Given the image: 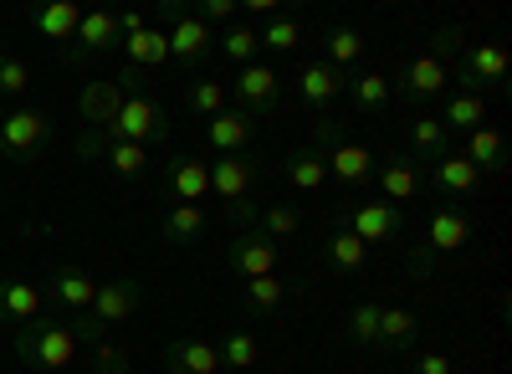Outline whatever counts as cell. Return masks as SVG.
Instances as JSON below:
<instances>
[{
    "label": "cell",
    "instance_id": "6da1fadb",
    "mask_svg": "<svg viewBox=\"0 0 512 374\" xmlns=\"http://www.w3.org/2000/svg\"><path fill=\"white\" fill-rule=\"evenodd\" d=\"M16 349L36 369H67L72 354H77V328H67V323H31V334H21Z\"/></svg>",
    "mask_w": 512,
    "mask_h": 374
},
{
    "label": "cell",
    "instance_id": "7a4b0ae2",
    "mask_svg": "<svg viewBox=\"0 0 512 374\" xmlns=\"http://www.w3.org/2000/svg\"><path fill=\"white\" fill-rule=\"evenodd\" d=\"M164 134V118H159V103L154 98H123L118 118L108 123V139H123V144H144Z\"/></svg>",
    "mask_w": 512,
    "mask_h": 374
},
{
    "label": "cell",
    "instance_id": "3957f363",
    "mask_svg": "<svg viewBox=\"0 0 512 374\" xmlns=\"http://www.w3.org/2000/svg\"><path fill=\"white\" fill-rule=\"evenodd\" d=\"M41 139H47V118H41L36 108H11L6 118H0V144H6V154L26 159V154H36Z\"/></svg>",
    "mask_w": 512,
    "mask_h": 374
},
{
    "label": "cell",
    "instance_id": "277c9868",
    "mask_svg": "<svg viewBox=\"0 0 512 374\" xmlns=\"http://www.w3.org/2000/svg\"><path fill=\"white\" fill-rule=\"evenodd\" d=\"M231 267L251 282V277H277V241L262 236V231H246L236 246H231Z\"/></svg>",
    "mask_w": 512,
    "mask_h": 374
},
{
    "label": "cell",
    "instance_id": "5b68a950",
    "mask_svg": "<svg viewBox=\"0 0 512 374\" xmlns=\"http://www.w3.org/2000/svg\"><path fill=\"white\" fill-rule=\"evenodd\" d=\"M349 231L369 246V241H390V236L405 231V226H400V211H395L390 200H364L359 211L349 216Z\"/></svg>",
    "mask_w": 512,
    "mask_h": 374
},
{
    "label": "cell",
    "instance_id": "8992f818",
    "mask_svg": "<svg viewBox=\"0 0 512 374\" xmlns=\"http://www.w3.org/2000/svg\"><path fill=\"white\" fill-rule=\"evenodd\" d=\"M323 164H328V175H333L338 185H364L369 170H374V154H369L364 144H338Z\"/></svg>",
    "mask_w": 512,
    "mask_h": 374
},
{
    "label": "cell",
    "instance_id": "52a82bcc",
    "mask_svg": "<svg viewBox=\"0 0 512 374\" xmlns=\"http://www.w3.org/2000/svg\"><path fill=\"white\" fill-rule=\"evenodd\" d=\"M169 190H175L180 205H200L210 195V164L200 159H175V170H169Z\"/></svg>",
    "mask_w": 512,
    "mask_h": 374
},
{
    "label": "cell",
    "instance_id": "ba28073f",
    "mask_svg": "<svg viewBox=\"0 0 512 374\" xmlns=\"http://www.w3.org/2000/svg\"><path fill=\"white\" fill-rule=\"evenodd\" d=\"M436 185L451 195H472L482 190V170L466 154H436Z\"/></svg>",
    "mask_w": 512,
    "mask_h": 374
},
{
    "label": "cell",
    "instance_id": "9c48e42d",
    "mask_svg": "<svg viewBox=\"0 0 512 374\" xmlns=\"http://www.w3.org/2000/svg\"><path fill=\"white\" fill-rule=\"evenodd\" d=\"M164 36H169V57H180V62H195V57H205V47H210V26H205L200 16H180Z\"/></svg>",
    "mask_w": 512,
    "mask_h": 374
},
{
    "label": "cell",
    "instance_id": "30bf717a",
    "mask_svg": "<svg viewBox=\"0 0 512 374\" xmlns=\"http://www.w3.org/2000/svg\"><path fill=\"white\" fill-rule=\"evenodd\" d=\"M77 108H82V118L88 123H113L118 118V108H123V88L118 82H88V88H82V98H77Z\"/></svg>",
    "mask_w": 512,
    "mask_h": 374
},
{
    "label": "cell",
    "instance_id": "8fae6325",
    "mask_svg": "<svg viewBox=\"0 0 512 374\" xmlns=\"http://www.w3.org/2000/svg\"><path fill=\"white\" fill-rule=\"evenodd\" d=\"M251 190V164H241L236 154H221L210 164V195H226V200H246Z\"/></svg>",
    "mask_w": 512,
    "mask_h": 374
},
{
    "label": "cell",
    "instance_id": "7c38bea8",
    "mask_svg": "<svg viewBox=\"0 0 512 374\" xmlns=\"http://www.w3.org/2000/svg\"><path fill=\"white\" fill-rule=\"evenodd\" d=\"M169 364H175V374H216L221 349L205 344V339H180L175 349H169Z\"/></svg>",
    "mask_w": 512,
    "mask_h": 374
},
{
    "label": "cell",
    "instance_id": "4fadbf2b",
    "mask_svg": "<svg viewBox=\"0 0 512 374\" xmlns=\"http://www.w3.org/2000/svg\"><path fill=\"white\" fill-rule=\"evenodd\" d=\"M446 77H451V67H446L441 57H415V62L405 67V88H410L415 98H441V93H446Z\"/></svg>",
    "mask_w": 512,
    "mask_h": 374
},
{
    "label": "cell",
    "instance_id": "5bb4252c",
    "mask_svg": "<svg viewBox=\"0 0 512 374\" xmlns=\"http://www.w3.org/2000/svg\"><path fill=\"white\" fill-rule=\"evenodd\" d=\"M236 98L241 103H251V108H272L277 103V67H241V77H236Z\"/></svg>",
    "mask_w": 512,
    "mask_h": 374
},
{
    "label": "cell",
    "instance_id": "9a60e30c",
    "mask_svg": "<svg viewBox=\"0 0 512 374\" xmlns=\"http://www.w3.org/2000/svg\"><path fill=\"white\" fill-rule=\"evenodd\" d=\"M425 236H431V252H461L466 236H472V221L456 216V211H436V216H431V231H425Z\"/></svg>",
    "mask_w": 512,
    "mask_h": 374
},
{
    "label": "cell",
    "instance_id": "2e32d148",
    "mask_svg": "<svg viewBox=\"0 0 512 374\" xmlns=\"http://www.w3.org/2000/svg\"><path fill=\"white\" fill-rule=\"evenodd\" d=\"M134 308H139V298H134V287H123V282L98 287V298H93V313L103 323H128V318H134Z\"/></svg>",
    "mask_w": 512,
    "mask_h": 374
},
{
    "label": "cell",
    "instance_id": "e0dca14e",
    "mask_svg": "<svg viewBox=\"0 0 512 374\" xmlns=\"http://www.w3.org/2000/svg\"><path fill=\"white\" fill-rule=\"evenodd\" d=\"M77 21H82V11L72 6V0H52V6H41V11H36V31H41V36H52V41L77 36Z\"/></svg>",
    "mask_w": 512,
    "mask_h": 374
},
{
    "label": "cell",
    "instance_id": "ac0fdd59",
    "mask_svg": "<svg viewBox=\"0 0 512 374\" xmlns=\"http://www.w3.org/2000/svg\"><path fill=\"white\" fill-rule=\"evenodd\" d=\"M128 57H134V67H164L169 62V36L159 26H144L128 36Z\"/></svg>",
    "mask_w": 512,
    "mask_h": 374
},
{
    "label": "cell",
    "instance_id": "d6986e66",
    "mask_svg": "<svg viewBox=\"0 0 512 374\" xmlns=\"http://www.w3.org/2000/svg\"><path fill=\"white\" fill-rule=\"evenodd\" d=\"M297 93H303L313 108L333 103V98H338V72H333L328 62H313V67H303V77H297Z\"/></svg>",
    "mask_w": 512,
    "mask_h": 374
},
{
    "label": "cell",
    "instance_id": "ffe728a7",
    "mask_svg": "<svg viewBox=\"0 0 512 374\" xmlns=\"http://www.w3.org/2000/svg\"><path fill=\"white\" fill-rule=\"evenodd\" d=\"M93 298H98V282L88 277V272H57V303L62 308H72V313H82V308H93Z\"/></svg>",
    "mask_w": 512,
    "mask_h": 374
},
{
    "label": "cell",
    "instance_id": "44dd1931",
    "mask_svg": "<svg viewBox=\"0 0 512 374\" xmlns=\"http://www.w3.org/2000/svg\"><path fill=\"white\" fill-rule=\"evenodd\" d=\"M0 313H6V318H16V323H36V313H41V293H36V287L31 282H6V287H0Z\"/></svg>",
    "mask_w": 512,
    "mask_h": 374
},
{
    "label": "cell",
    "instance_id": "7402d4cb",
    "mask_svg": "<svg viewBox=\"0 0 512 374\" xmlns=\"http://www.w3.org/2000/svg\"><path fill=\"white\" fill-rule=\"evenodd\" d=\"M246 139H251V123H246L241 113H216V118H210V149L236 154Z\"/></svg>",
    "mask_w": 512,
    "mask_h": 374
},
{
    "label": "cell",
    "instance_id": "603a6c76",
    "mask_svg": "<svg viewBox=\"0 0 512 374\" xmlns=\"http://www.w3.org/2000/svg\"><path fill=\"white\" fill-rule=\"evenodd\" d=\"M113 36H118V21L108 16V11H82V21H77V41L88 52H108L113 47Z\"/></svg>",
    "mask_w": 512,
    "mask_h": 374
},
{
    "label": "cell",
    "instance_id": "cb8c5ba5",
    "mask_svg": "<svg viewBox=\"0 0 512 374\" xmlns=\"http://www.w3.org/2000/svg\"><path fill=\"white\" fill-rule=\"evenodd\" d=\"M466 72H472L477 82H502V77H507V47H497V41H482V47H472V57H466Z\"/></svg>",
    "mask_w": 512,
    "mask_h": 374
},
{
    "label": "cell",
    "instance_id": "d4e9b609",
    "mask_svg": "<svg viewBox=\"0 0 512 374\" xmlns=\"http://www.w3.org/2000/svg\"><path fill=\"white\" fill-rule=\"evenodd\" d=\"M441 123H451V129H466V134H472V129H482V123H487V103H482L477 93H456V98L446 103Z\"/></svg>",
    "mask_w": 512,
    "mask_h": 374
},
{
    "label": "cell",
    "instance_id": "484cf974",
    "mask_svg": "<svg viewBox=\"0 0 512 374\" xmlns=\"http://www.w3.org/2000/svg\"><path fill=\"white\" fill-rule=\"evenodd\" d=\"M226 82H216V77H200V82H190V93H185V103L200 113V118H216V113H226Z\"/></svg>",
    "mask_w": 512,
    "mask_h": 374
},
{
    "label": "cell",
    "instance_id": "4316f807",
    "mask_svg": "<svg viewBox=\"0 0 512 374\" xmlns=\"http://www.w3.org/2000/svg\"><path fill=\"white\" fill-rule=\"evenodd\" d=\"M466 159H472L477 170H497V164H502V134L487 129V123L472 129V134H466Z\"/></svg>",
    "mask_w": 512,
    "mask_h": 374
},
{
    "label": "cell",
    "instance_id": "83f0119b",
    "mask_svg": "<svg viewBox=\"0 0 512 374\" xmlns=\"http://www.w3.org/2000/svg\"><path fill=\"white\" fill-rule=\"evenodd\" d=\"M364 57V36L354 31V26H333L328 31V67L338 72V67H349V62H359Z\"/></svg>",
    "mask_w": 512,
    "mask_h": 374
},
{
    "label": "cell",
    "instance_id": "f1b7e54d",
    "mask_svg": "<svg viewBox=\"0 0 512 374\" xmlns=\"http://www.w3.org/2000/svg\"><path fill=\"white\" fill-rule=\"evenodd\" d=\"M328 257H333V267H338V272H359V267H364V257H369V246H364L354 231H333Z\"/></svg>",
    "mask_w": 512,
    "mask_h": 374
},
{
    "label": "cell",
    "instance_id": "f546056e",
    "mask_svg": "<svg viewBox=\"0 0 512 374\" xmlns=\"http://www.w3.org/2000/svg\"><path fill=\"white\" fill-rule=\"evenodd\" d=\"M108 164H113V175L134 180V175L149 170V149H144V144H123V139H113V144H108Z\"/></svg>",
    "mask_w": 512,
    "mask_h": 374
},
{
    "label": "cell",
    "instance_id": "4dcf8cb0",
    "mask_svg": "<svg viewBox=\"0 0 512 374\" xmlns=\"http://www.w3.org/2000/svg\"><path fill=\"white\" fill-rule=\"evenodd\" d=\"M379 190H384V200H410V195H420V180H415V170L410 164H384L379 170Z\"/></svg>",
    "mask_w": 512,
    "mask_h": 374
},
{
    "label": "cell",
    "instance_id": "1f68e13d",
    "mask_svg": "<svg viewBox=\"0 0 512 374\" xmlns=\"http://www.w3.org/2000/svg\"><path fill=\"white\" fill-rule=\"evenodd\" d=\"M164 231H169V241H200V231H205V216H200V205H175L169 211V221H164Z\"/></svg>",
    "mask_w": 512,
    "mask_h": 374
},
{
    "label": "cell",
    "instance_id": "d6a6232c",
    "mask_svg": "<svg viewBox=\"0 0 512 374\" xmlns=\"http://www.w3.org/2000/svg\"><path fill=\"white\" fill-rule=\"evenodd\" d=\"M384 103H390V77H384V72H364V77L354 82V108L374 113V108H384Z\"/></svg>",
    "mask_w": 512,
    "mask_h": 374
},
{
    "label": "cell",
    "instance_id": "836d02e7",
    "mask_svg": "<svg viewBox=\"0 0 512 374\" xmlns=\"http://www.w3.org/2000/svg\"><path fill=\"white\" fill-rule=\"evenodd\" d=\"M287 175H292V185H297V190H323V180H328V164H323L318 154H292Z\"/></svg>",
    "mask_w": 512,
    "mask_h": 374
},
{
    "label": "cell",
    "instance_id": "e575fe53",
    "mask_svg": "<svg viewBox=\"0 0 512 374\" xmlns=\"http://www.w3.org/2000/svg\"><path fill=\"white\" fill-rule=\"evenodd\" d=\"M415 334V313L405 308H379V339L384 344H405Z\"/></svg>",
    "mask_w": 512,
    "mask_h": 374
},
{
    "label": "cell",
    "instance_id": "d590c367",
    "mask_svg": "<svg viewBox=\"0 0 512 374\" xmlns=\"http://www.w3.org/2000/svg\"><path fill=\"white\" fill-rule=\"evenodd\" d=\"M256 359H262V349H256L251 334H226V344H221V364H231V369H251Z\"/></svg>",
    "mask_w": 512,
    "mask_h": 374
},
{
    "label": "cell",
    "instance_id": "8d00e7d4",
    "mask_svg": "<svg viewBox=\"0 0 512 374\" xmlns=\"http://www.w3.org/2000/svg\"><path fill=\"white\" fill-rule=\"evenodd\" d=\"M256 41H267L272 52H292L297 41H303V26H297L292 16H277V21H272V26H267L262 36H256Z\"/></svg>",
    "mask_w": 512,
    "mask_h": 374
},
{
    "label": "cell",
    "instance_id": "74e56055",
    "mask_svg": "<svg viewBox=\"0 0 512 374\" xmlns=\"http://www.w3.org/2000/svg\"><path fill=\"white\" fill-rule=\"evenodd\" d=\"M282 293H287L282 277H251V282H246V298H251V308H262V313H272V308L282 303Z\"/></svg>",
    "mask_w": 512,
    "mask_h": 374
},
{
    "label": "cell",
    "instance_id": "f35d334b",
    "mask_svg": "<svg viewBox=\"0 0 512 374\" xmlns=\"http://www.w3.org/2000/svg\"><path fill=\"white\" fill-rule=\"evenodd\" d=\"M221 47H226V57H231V62L251 67V57H256V47H262V41H256V31H251V26H231Z\"/></svg>",
    "mask_w": 512,
    "mask_h": 374
},
{
    "label": "cell",
    "instance_id": "ab89813d",
    "mask_svg": "<svg viewBox=\"0 0 512 374\" xmlns=\"http://www.w3.org/2000/svg\"><path fill=\"white\" fill-rule=\"evenodd\" d=\"M31 88V67L21 57H0V93L6 98H21Z\"/></svg>",
    "mask_w": 512,
    "mask_h": 374
},
{
    "label": "cell",
    "instance_id": "60d3db41",
    "mask_svg": "<svg viewBox=\"0 0 512 374\" xmlns=\"http://www.w3.org/2000/svg\"><path fill=\"white\" fill-rule=\"evenodd\" d=\"M415 149H425V154H441L446 149V123L441 118H431V113H425V118H415Z\"/></svg>",
    "mask_w": 512,
    "mask_h": 374
},
{
    "label": "cell",
    "instance_id": "b9f144b4",
    "mask_svg": "<svg viewBox=\"0 0 512 374\" xmlns=\"http://www.w3.org/2000/svg\"><path fill=\"white\" fill-rule=\"evenodd\" d=\"M349 334H354L359 344H379V303H359V308H354Z\"/></svg>",
    "mask_w": 512,
    "mask_h": 374
},
{
    "label": "cell",
    "instance_id": "7bdbcfd3",
    "mask_svg": "<svg viewBox=\"0 0 512 374\" xmlns=\"http://www.w3.org/2000/svg\"><path fill=\"white\" fill-rule=\"evenodd\" d=\"M262 226H267V231H277V236H292V231L303 226V221H297V211H292V205H272V211L262 216Z\"/></svg>",
    "mask_w": 512,
    "mask_h": 374
},
{
    "label": "cell",
    "instance_id": "ee69618b",
    "mask_svg": "<svg viewBox=\"0 0 512 374\" xmlns=\"http://www.w3.org/2000/svg\"><path fill=\"white\" fill-rule=\"evenodd\" d=\"M231 16H236L231 0H205V6H200V21H231Z\"/></svg>",
    "mask_w": 512,
    "mask_h": 374
},
{
    "label": "cell",
    "instance_id": "f6af8a7d",
    "mask_svg": "<svg viewBox=\"0 0 512 374\" xmlns=\"http://www.w3.org/2000/svg\"><path fill=\"white\" fill-rule=\"evenodd\" d=\"M415 374H451V359L446 354H420L415 359Z\"/></svg>",
    "mask_w": 512,
    "mask_h": 374
},
{
    "label": "cell",
    "instance_id": "bcb514c9",
    "mask_svg": "<svg viewBox=\"0 0 512 374\" xmlns=\"http://www.w3.org/2000/svg\"><path fill=\"white\" fill-rule=\"evenodd\" d=\"M123 359H128V354H123V349H113V344H103V349H98V364H103V369H113V374L123 369Z\"/></svg>",
    "mask_w": 512,
    "mask_h": 374
},
{
    "label": "cell",
    "instance_id": "7dc6e473",
    "mask_svg": "<svg viewBox=\"0 0 512 374\" xmlns=\"http://www.w3.org/2000/svg\"><path fill=\"white\" fill-rule=\"evenodd\" d=\"M144 26H149V21H144L139 11H123V16H118V31H123V36H134V31H144Z\"/></svg>",
    "mask_w": 512,
    "mask_h": 374
},
{
    "label": "cell",
    "instance_id": "c3c4849f",
    "mask_svg": "<svg viewBox=\"0 0 512 374\" xmlns=\"http://www.w3.org/2000/svg\"><path fill=\"white\" fill-rule=\"evenodd\" d=\"M0 118H6V103H0Z\"/></svg>",
    "mask_w": 512,
    "mask_h": 374
}]
</instances>
